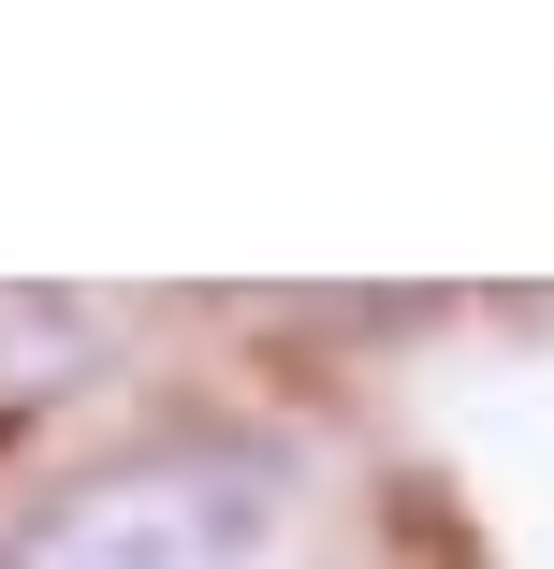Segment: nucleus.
<instances>
[{"mask_svg":"<svg viewBox=\"0 0 554 569\" xmlns=\"http://www.w3.org/2000/svg\"><path fill=\"white\" fill-rule=\"evenodd\" d=\"M292 511V452L278 438H132L102 468L44 482L0 526V569H249Z\"/></svg>","mask_w":554,"mask_h":569,"instance_id":"1","label":"nucleus"}]
</instances>
